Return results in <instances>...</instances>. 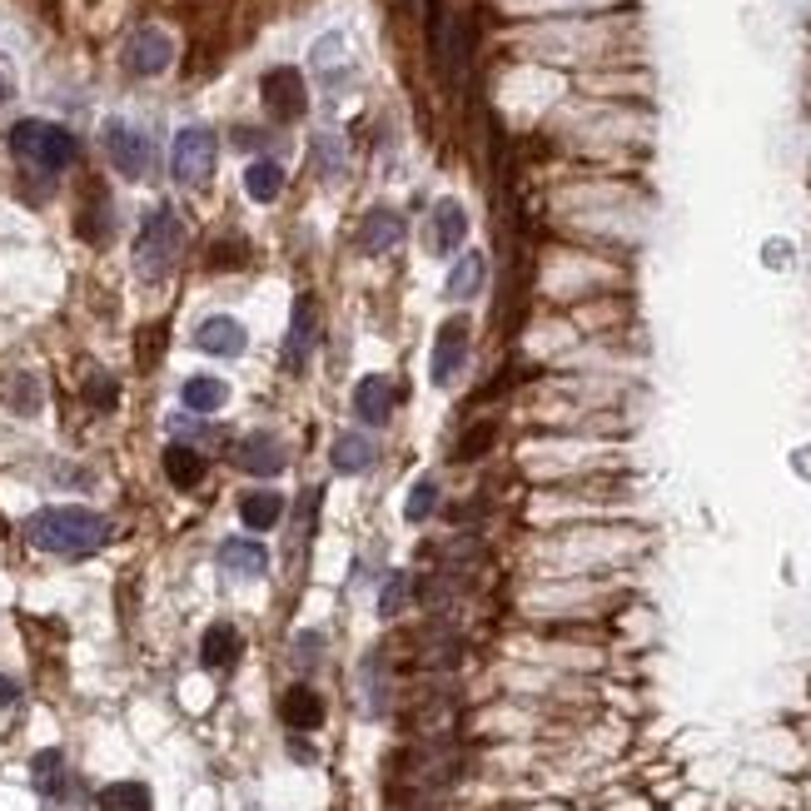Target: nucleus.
I'll use <instances>...</instances> for the list:
<instances>
[{
	"instance_id": "nucleus-33",
	"label": "nucleus",
	"mask_w": 811,
	"mask_h": 811,
	"mask_svg": "<svg viewBox=\"0 0 811 811\" xmlns=\"http://www.w3.org/2000/svg\"><path fill=\"white\" fill-rule=\"evenodd\" d=\"M6 95H11V85H6V81H0V101H6Z\"/></svg>"
},
{
	"instance_id": "nucleus-17",
	"label": "nucleus",
	"mask_w": 811,
	"mask_h": 811,
	"mask_svg": "<svg viewBox=\"0 0 811 811\" xmlns=\"http://www.w3.org/2000/svg\"><path fill=\"white\" fill-rule=\"evenodd\" d=\"M264 562H270L264 543L224 538V548H220V568H224V572H244V578H254V572H264Z\"/></svg>"
},
{
	"instance_id": "nucleus-31",
	"label": "nucleus",
	"mask_w": 811,
	"mask_h": 811,
	"mask_svg": "<svg viewBox=\"0 0 811 811\" xmlns=\"http://www.w3.org/2000/svg\"><path fill=\"white\" fill-rule=\"evenodd\" d=\"M488 439H493V429H478L468 443H459V459H473V453H483V449H488Z\"/></svg>"
},
{
	"instance_id": "nucleus-12",
	"label": "nucleus",
	"mask_w": 811,
	"mask_h": 811,
	"mask_svg": "<svg viewBox=\"0 0 811 811\" xmlns=\"http://www.w3.org/2000/svg\"><path fill=\"white\" fill-rule=\"evenodd\" d=\"M393 409V383L383 379V373H369V379H359V389H354V413H359L364 423H383Z\"/></svg>"
},
{
	"instance_id": "nucleus-11",
	"label": "nucleus",
	"mask_w": 811,
	"mask_h": 811,
	"mask_svg": "<svg viewBox=\"0 0 811 811\" xmlns=\"http://www.w3.org/2000/svg\"><path fill=\"white\" fill-rule=\"evenodd\" d=\"M463 234H468V210H463L459 200H439V204H433V230H429L433 254L463 250Z\"/></svg>"
},
{
	"instance_id": "nucleus-23",
	"label": "nucleus",
	"mask_w": 811,
	"mask_h": 811,
	"mask_svg": "<svg viewBox=\"0 0 811 811\" xmlns=\"http://www.w3.org/2000/svg\"><path fill=\"white\" fill-rule=\"evenodd\" d=\"M369 463H373V439H364V433H339V443H334V468L364 473Z\"/></svg>"
},
{
	"instance_id": "nucleus-32",
	"label": "nucleus",
	"mask_w": 811,
	"mask_h": 811,
	"mask_svg": "<svg viewBox=\"0 0 811 811\" xmlns=\"http://www.w3.org/2000/svg\"><path fill=\"white\" fill-rule=\"evenodd\" d=\"M15 697H21V687H15V682H11V677H0V707H11V702H15Z\"/></svg>"
},
{
	"instance_id": "nucleus-29",
	"label": "nucleus",
	"mask_w": 811,
	"mask_h": 811,
	"mask_svg": "<svg viewBox=\"0 0 811 811\" xmlns=\"http://www.w3.org/2000/svg\"><path fill=\"white\" fill-rule=\"evenodd\" d=\"M85 399L95 403V409H115V399H120V389H115L110 373H91L85 379Z\"/></svg>"
},
{
	"instance_id": "nucleus-28",
	"label": "nucleus",
	"mask_w": 811,
	"mask_h": 811,
	"mask_svg": "<svg viewBox=\"0 0 811 811\" xmlns=\"http://www.w3.org/2000/svg\"><path fill=\"white\" fill-rule=\"evenodd\" d=\"M11 409L15 413H35V409H41V383H35L31 373H15V379H11Z\"/></svg>"
},
{
	"instance_id": "nucleus-7",
	"label": "nucleus",
	"mask_w": 811,
	"mask_h": 811,
	"mask_svg": "<svg viewBox=\"0 0 811 811\" xmlns=\"http://www.w3.org/2000/svg\"><path fill=\"white\" fill-rule=\"evenodd\" d=\"M170 61H175V41L165 31H155V25L135 31L130 45H125V65H130V75H160V71H170Z\"/></svg>"
},
{
	"instance_id": "nucleus-18",
	"label": "nucleus",
	"mask_w": 811,
	"mask_h": 811,
	"mask_svg": "<svg viewBox=\"0 0 811 811\" xmlns=\"http://www.w3.org/2000/svg\"><path fill=\"white\" fill-rule=\"evenodd\" d=\"M180 399H185V409L190 413H214V409H224L230 389H224L220 379H210V373H194V379H185Z\"/></svg>"
},
{
	"instance_id": "nucleus-19",
	"label": "nucleus",
	"mask_w": 811,
	"mask_h": 811,
	"mask_svg": "<svg viewBox=\"0 0 811 811\" xmlns=\"http://www.w3.org/2000/svg\"><path fill=\"white\" fill-rule=\"evenodd\" d=\"M165 473H170L175 488H194V483L204 478V459L190 443H170V449H165Z\"/></svg>"
},
{
	"instance_id": "nucleus-15",
	"label": "nucleus",
	"mask_w": 811,
	"mask_h": 811,
	"mask_svg": "<svg viewBox=\"0 0 811 811\" xmlns=\"http://www.w3.org/2000/svg\"><path fill=\"white\" fill-rule=\"evenodd\" d=\"M240 518H244V528H254V533L274 528V523L284 518V498H280L274 488H254V493H244V498H240Z\"/></svg>"
},
{
	"instance_id": "nucleus-5",
	"label": "nucleus",
	"mask_w": 811,
	"mask_h": 811,
	"mask_svg": "<svg viewBox=\"0 0 811 811\" xmlns=\"http://www.w3.org/2000/svg\"><path fill=\"white\" fill-rule=\"evenodd\" d=\"M105 155H110V165L125 180H145V175H150V160H155L150 140L125 120H105Z\"/></svg>"
},
{
	"instance_id": "nucleus-21",
	"label": "nucleus",
	"mask_w": 811,
	"mask_h": 811,
	"mask_svg": "<svg viewBox=\"0 0 811 811\" xmlns=\"http://www.w3.org/2000/svg\"><path fill=\"white\" fill-rule=\"evenodd\" d=\"M244 190H250V200L274 204L280 200V190H284V170L274 160H254L250 170H244Z\"/></svg>"
},
{
	"instance_id": "nucleus-1",
	"label": "nucleus",
	"mask_w": 811,
	"mask_h": 811,
	"mask_svg": "<svg viewBox=\"0 0 811 811\" xmlns=\"http://www.w3.org/2000/svg\"><path fill=\"white\" fill-rule=\"evenodd\" d=\"M25 538L45 552H95L105 538H110V523L91 508H41L31 523H25Z\"/></svg>"
},
{
	"instance_id": "nucleus-2",
	"label": "nucleus",
	"mask_w": 811,
	"mask_h": 811,
	"mask_svg": "<svg viewBox=\"0 0 811 811\" xmlns=\"http://www.w3.org/2000/svg\"><path fill=\"white\" fill-rule=\"evenodd\" d=\"M185 250V224L175 210H155L150 220L140 224V240H135V270L145 274V280H165V274L175 270V260H180Z\"/></svg>"
},
{
	"instance_id": "nucleus-22",
	"label": "nucleus",
	"mask_w": 811,
	"mask_h": 811,
	"mask_svg": "<svg viewBox=\"0 0 811 811\" xmlns=\"http://www.w3.org/2000/svg\"><path fill=\"white\" fill-rule=\"evenodd\" d=\"M483 274H488V264H483V254H463L459 264H453V274H449V299H473V294L483 289Z\"/></svg>"
},
{
	"instance_id": "nucleus-27",
	"label": "nucleus",
	"mask_w": 811,
	"mask_h": 811,
	"mask_svg": "<svg viewBox=\"0 0 811 811\" xmlns=\"http://www.w3.org/2000/svg\"><path fill=\"white\" fill-rule=\"evenodd\" d=\"M433 503H439V483H433V478H419V483L409 488V503H403V518H409V523H423V518L433 513Z\"/></svg>"
},
{
	"instance_id": "nucleus-10",
	"label": "nucleus",
	"mask_w": 811,
	"mask_h": 811,
	"mask_svg": "<svg viewBox=\"0 0 811 811\" xmlns=\"http://www.w3.org/2000/svg\"><path fill=\"white\" fill-rule=\"evenodd\" d=\"M194 344H200L204 354H214V359H240L244 344H250V334H244L240 319H230V314H214V319H204L200 329H194Z\"/></svg>"
},
{
	"instance_id": "nucleus-16",
	"label": "nucleus",
	"mask_w": 811,
	"mask_h": 811,
	"mask_svg": "<svg viewBox=\"0 0 811 811\" xmlns=\"http://www.w3.org/2000/svg\"><path fill=\"white\" fill-rule=\"evenodd\" d=\"M280 717L289 722L294 731H299V727H319V722H324L319 692H314V687H289V692H284V702H280Z\"/></svg>"
},
{
	"instance_id": "nucleus-4",
	"label": "nucleus",
	"mask_w": 811,
	"mask_h": 811,
	"mask_svg": "<svg viewBox=\"0 0 811 811\" xmlns=\"http://www.w3.org/2000/svg\"><path fill=\"white\" fill-rule=\"evenodd\" d=\"M214 160H220V140H214V130H204V125H185V130L175 135L170 170H175V180L180 185H190V190L210 185Z\"/></svg>"
},
{
	"instance_id": "nucleus-3",
	"label": "nucleus",
	"mask_w": 811,
	"mask_h": 811,
	"mask_svg": "<svg viewBox=\"0 0 811 811\" xmlns=\"http://www.w3.org/2000/svg\"><path fill=\"white\" fill-rule=\"evenodd\" d=\"M11 150L41 175H61L65 165H75V135L51 120H21L11 130Z\"/></svg>"
},
{
	"instance_id": "nucleus-25",
	"label": "nucleus",
	"mask_w": 811,
	"mask_h": 811,
	"mask_svg": "<svg viewBox=\"0 0 811 811\" xmlns=\"http://www.w3.org/2000/svg\"><path fill=\"white\" fill-rule=\"evenodd\" d=\"M339 65L349 71V45H344V35H324V41L314 45V71L329 85H339Z\"/></svg>"
},
{
	"instance_id": "nucleus-13",
	"label": "nucleus",
	"mask_w": 811,
	"mask_h": 811,
	"mask_svg": "<svg viewBox=\"0 0 811 811\" xmlns=\"http://www.w3.org/2000/svg\"><path fill=\"white\" fill-rule=\"evenodd\" d=\"M403 240V220L393 210H369V220H364V230H359V250L364 254H383V250H393V244Z\"/></svg>"
},
{
	"instance_id": "nucleus-14",
	"label": "nucleus",
	"mask_w": 811,
	"mask_h": 811,
	"mask_svg": "<svg viewBox=\"0 0 811 811\" xmlns=\"http://www.w3.org/2000/svg\"><path fill=\"white\" fill-rule=\"evenodd\" d=\"M314 354V304L299 299L294 304V324H289V344H284V364L289 369H304Z\"/></svg>"
},
{
	"instance_id": "nucleus-20",
	"label": "nucleus",
	"mask_w": 811,
	"mask_h": 811,
	"mask_svg": "<svg viewBox=\"0 0 811 811\" xmlns=\"http://www.w3.org/2000/svg\"><path fill=\"white\" fill-rule=\"evenodd\" d=\"M200 657H204V667H230V662L240 657V632H234L230 622H214L200 642Z\"/></svg>"
},
{
	"instance_id": "nucleus-24",
	"label": "nucleus",
	"mask_w": 811,
	"mask_h": 811,
	"mask_svg": "<svg viewBox=\"0 0 811 811\" xmlns=\"http://www.w3.org/2000/svg\"><path fill=\"white\" fill-rule=\"evenodd\" d=\"M101 811H155L145 781H115L101 791Z\"/></svg>"
},
{
	"instance_id": "nucleus-26",
	"label": "nucleus",
	"mask_w": 811,
	"mask_h": 811,
	"mask_svg": "<svg viewBox=\"0 0 811 811\" xmlns=\"http://www.w3.org/2000/svg\"><path fill=\"white\" fill-rule=\"evenodd\" d=\"M31 771H35V787H41L45 797H61L65 791V757L61 751H41V757L31 761Z\"/></svg>"
},
{
	"instance_id": "nucleus-30",
	"label": "nucleus",
	"mask_w": 811,
	"mask_h": 811,
	"mask_svg": "<svg viewBox=\"0 0 811 811\" xmlns=\"http://www.w3.org/2000/svg\"><path fill=\"white\" fill-rule=\"evenodd\" d=\"M403 592H409V578H403V572H389V578H383V592H379V612H383V618H393V612L403 608Z\"/></svg>"
},
{
	"instance_id": "nucleus-9",
	"label": "nucleus",
	"mask_w": 811,
	"mask_h": 811,
	"mask_svg": "<svg viewBox=\"0 0 811 811\" xmlns=\"http://www.w3.org/2000/svg\"><path fill=\"white\" fill-rule=\"evenodd\" d=\"M234 463H240L244 473H260V478H270V473L289 468V449H284L274 433H250V439L234 449Z\"/></svg>"
},
{
	"instance_id": "nucleus-8",
	"label": "nucleus",
	"mask_w": 811,
	"mask_h": 811,
	"mask_svg": "<svg viewBox=\"0 0 811 811\" xmlns=\"http://www.w3.org/2000/svg\"><path fill=\"white\" fill-rule=\"evenodd\" d=\"M463 359H468V324L463 319H449L439 329V339H433V383H453L463 373Z\"/></svg>"
},
{
	"instance_id": "nucleus-6",
	"label": "nucleus",
	"mask_w": 811,
	"mask_h": 811,
	"mask_svg": "<svg viewBox=\"0 0 811 811\" xmlns=\"http://www.w3.org/2000/svg\"><path fill=\"white\" fill-rule=\"evenodd\" d=\"M264 105H270L274 120H299L304 105H309V95H304V71H294V65H274L270 75H264Z\"/></svg>"
}]
</instances>
